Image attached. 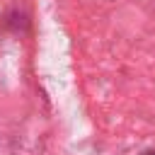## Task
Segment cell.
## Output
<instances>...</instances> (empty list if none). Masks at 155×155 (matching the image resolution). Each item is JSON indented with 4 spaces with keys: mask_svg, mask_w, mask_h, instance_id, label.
<instances>
[{
    "mask_svg": "<svg viewBox=\"0 0 155 155\" xmlns=\"http://www.w3.org/2000/svg\"><path fill=\"white\" fill-rule=\"evenodd\" d=\"M143 155H155V150H145V153H143Z\"/></svg>",
    "mask_w": 155,
    "mask_h": 155,
    "instance_id": "cell-1",
    "label": "cell"
}]
</instances>
